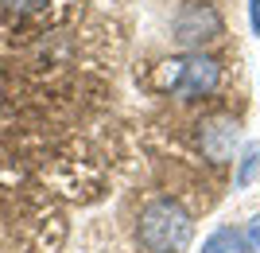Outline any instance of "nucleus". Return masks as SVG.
<instances>
[{"instance_id":"f257e3e1","label":"nucleus","mask_w":260,"mask_h":253,"mask_svg":"<svg viewBox=\"0 0 260 253\" xmlns=\"http://www.w3.org/2000/svg\"><path fill=\"white\" fill-rule=\"evenodd\" d=\"M190 234H194V222L175 199H155L140 210L136 238L148 253H183L190 245Z\"/></svg>"},{"instance_id":"f03ea898","label":"nucleus","mask_w":260,"mask_h":253,"mask_svg":"<svg viewBox=\"0 0 260 253\" xmlns=\"http://www.w3.org/2000/svg\"><path fill=\"white\" fill-rule=\"evenodd\" d=\"M217 82H221V66H217L210 55H202V51L171 59V63H163L159 74H155V86L159 90H171L175 98H186V101L214 94Z\"/></svg>"},{"instance_id":"7ed1b4c3","label":"nucleus","mask_w":260,"mask_h":253,"mask_svg":"<svg viewBox=\"0 0 260 253\" xmlns=\"http://www.w3.org/2000/svg\"><path fill=\"white\" fill-rule=\"evenodd\" d=\"M221 32H225L221 16H217L214 8H206V4H190V8H183L179 20H175V39L183 47H194V51H202L206 43L221 39Z\"/></svg>"},{"instance_id":"20e7f679","label":"nucleus","mask_w":260,"mask_h":253,"mask_svg":"<svg viewBox=\"0 0 260 253\" xmlns=\"http://www.w3.org/2000/svg\"><path fill=\"white\" fill-rule=\"evenodd\" d=\"M202 152L214 160V164H225L229 156L237 152V121H229V117H214V121L202 125Z\"/></svg>"},{"instance_id":"39448f33","label":"nucleus","mask_w":260,"mask_h":253,"mask_svg":"<svg viewBox=\"0 0 260 253\" xmlns=\"http://www.w3.org/2000/svg\"><path fill=\"white\" fill-rule=\"evenodd\" d=\"M202 253H252V249H249V238L241 230L221 226V230H214L206 242H202Z\"/></svg>"},{"instance_id":"423d86ee","label":"nucleus","mask_w":260,"mask_h":253,"mask_svg":"<svg viewBox=\"0 0 260 253\" xmlns=\"http://www.w3.org/2000/svg\"><path fill=\"white\" fill-rule=\"evenodd\" d=\"M256 167H260V144H245L241 167H237V176H233V187H249L252 176H256Z\"/></svg>"},{"instance_id":"0eeeda50","label":"nucleus","mask_w":260,"mask_h":253,"mask_svg":"<svg viewBox=\"0 0 260 253\" xmlns=\"http://www.w3.org/2000/svg\"><path fill=\"white\" fill-rule=\"evenodd\" d=\"M4 8L12 12V16H31V12H39L47 4V0H0Z\"/></svg>"},{"instance_id":"6e6552de","label":"nucleus","mask_w":260,"mask_h":253,"mask_svg":"<svg viewBox=\"0 0 260 253\" xmlns=\"http://www.w3.org/2000/svg\"><path fill=\"white\" fill-rule=\"evenodd\" d=\"M245 238H249V249L252 253H260V214L249 222V230H245Z\"/></svg>"},{"instance_id":"1a4fd4ad","label":"nucleus","mask_w":260,"mask_h":253,"mask_svg":"<svg viewBox=\"0 0 260 253\" xmlns=\"http://www.w3.org/2000/svg\"><path fill=\"white\" fill-rule=\"evenodd\" d=\"M249 23H252V35H260V0H249Z\"/></svg>"}]
</instances>
